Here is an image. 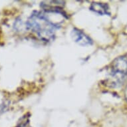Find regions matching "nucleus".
Returning <instances> with one entry per match:
<instances>
[{
    "label": "nucleus",
    "instance_id": "obj_1",
    "mask_svg": "<svg viewBox=\"0 0 127 127\" xmlns=\"http://www.w3.org/2000/svg\"><path fill=\"white\" fill-rule=\"evenodd\" d=\"M27 26L37 33L40 39L49 42L55 37V26L48 21L43 13L34 11L27 20Z\"/></svg>",
    "mask_w": 127,
    "mask_h": 127
},
{
    "label": "nucleus",
    "instance_id": "obj_2",
    "mask_svg": "<svg viewBox=\"0 0 127 127\" xmlns=\"http://www.w3.org/2000/svg\"><path fill=\"white\" fill-rule=\"evenodd\" d=\"M127 79V58L122 56L117 58L112 64L111 72L106 82L111 87H119Z\"/></svg>",
    "mask_w": 127,
    "mask_h": 127
},
{
    "label": "nucleus",
    "instance_id": "obj_3",
    "mask_svg": "<svg viewBox=\"0 0 127 127\" xmlns=\"http://www.w3.org/2000/svg\"><path fill=\"white\" fill-rule=\"evenodd\" d=\"M71 37L73 41L79 45L87 46L93 44V41L88 35L81 30L74 28L71 32Z\"/></svg>",
    "mask_w": 127,
    "mask_h": 127
},
{
    "label": "nucleus",
    "instance_id": "obj_4",
    "mask_svg": "<svg viewBox=\"0 0 127 127\" xmlns=\"http://www.w3.org/2000/svg\"><path fill=\"white\" fill-rule=\"evenodd\" d=\"M65 2L63 1H47L41 2V6L46 12L61 11Z\"/></svg>",
    "mask_w": 127,
    "mask_h": 127
},
{
    "label": "nucleus",
    "instance_id": "obj_5",
    "mask_svg": "<svg viewBox=\"0 0 127 127\" xmlns=\"http://www.w3.org/2000/svg\"><path fill=\"white\" fill-rule=\"evenodd\" d=\"M90 9L100 15L110 14L108 6L105 3L97 2L92 3V4L91 5V7H90Z\"/></svg>",
    "mask_w": 127,
    "mask_h": 127
},
{
    "label": "nucleus",
    "instance_id": "obj_6",
    "mask_svg": "<svg viewBox=\"0 0 127 127\" xmlns=\"http://www.w3.org/2000/svg\"><path fill=\"white\" fill-rule=\"evenodd\" d=\"M23 121H21V123L18 125L17 127H29V118L26 116L23 118Z\"/></svg>",
    "mask_w": 127,
    "mask_h": 127
},
{
    "label": "nucleus",
    "instance_id": "obj_7",
    "mask_svg": "<svg viewBox=\"0 0 127 127\" xmlns=\"http://www.w3.org/2000/svg\"><path fill=\"white\" fill-rule=\"evenodd\" d=\"M125 96H126V98L127 100V87L126 88V90H125Z\"/></svg>",
    "mask_w": 127,
    "mask_h": 127
}]
</instances>
